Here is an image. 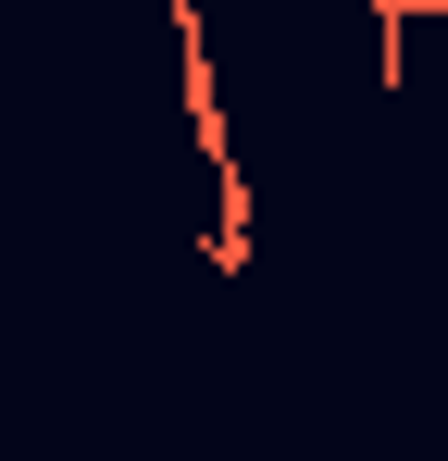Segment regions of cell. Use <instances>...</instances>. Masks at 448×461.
Here are the masks:
<instances>
[]
</instances>
